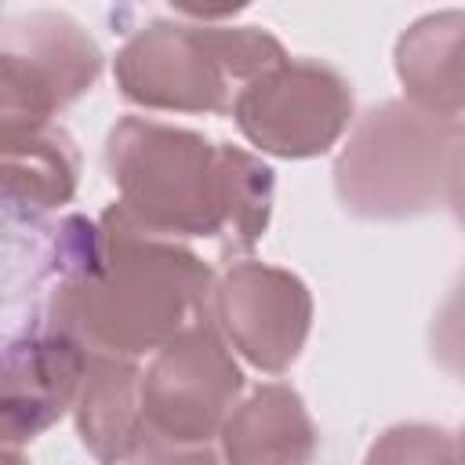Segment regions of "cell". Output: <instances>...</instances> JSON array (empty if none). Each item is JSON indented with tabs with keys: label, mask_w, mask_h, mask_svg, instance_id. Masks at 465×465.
Returning a JSON list of instances; mask_svg holds the SVG:
<instances>
[{
	"label": "cell",
	"mask_w": 465,
	"mask_h": 465,
	"mask_svg": "<svg viewBox=\"0 0 465 465\" xmlns=\"http://www.w3.org/2000/svg\"><path fill=\"white\" fill-rule=\"evenodd\" d=\"M105 171L145 232L178 243L214 240L222 258L247 254L272 218V167L189 127L149 116L116 120L105 138Z\"/></svg>",
	"instance_id": "1"
},
{
	"label": "cell",
	"mask_w": 465,
	"mask_h": 465,
	"mask_svg": "<svg viewBox=\"0 0 465 465\" xmlns=\"http://www.w3.org/2000/svg\"><path fill=\"white\" fill-rule=\"evenodd\" d=\"M102 265L54 294L29 316H44L76 334L91 352L138 360L160 352L182 331L211 320L214 269L178 240L145 232L124 203L102 211Z\"/></svg>",
	"instance_id": "2"
},
{
	"label": "cell",
	"mask_w": 465,
	"mask_h": 465,
	"mask_svg": "<svg viewBox=\"0 0 465 465\" xmlns=\"http://www.w3.org/2000/svg\"><path fill=\"white\" fill-rule=\"evenodd\" d=\"M283 58V44L258 25L153 18L116 51L113 76L142 109L232 113L236 94Z\"/></svg>",
	"instance_id": "3"
},
{
	"label": "cell",
	"mask_w": 465,
	"mask_h": 465,
	"mask_svg": "<svg viewBox=\"0 0 465 465\" xmlns=\"http://www.w3.org/2000/svg\"><path fill=\"white\" fill-rule=\"evenodd\" d=\"M458 134L407 98L371 105L334 160V193L352 218L403 222L447 203Z\"/></svg>",
	"instance_id": "4"
},
{
	"label": "cell",
	"mask_w": 465,
	"mask_h": 465,
	"mask_svg": "<svg viewBox=\"0 0 465 465\" xmlns=\"http://www.w3.org/2000/svg\"><path fill=\"white\" fill-rule=\"evenodd\" d=\"M102 47L65 11H18L0 29V131H33L87 94L102 76Z\"/></svg>",
	"instance_id": "5"
},
{
	"label": "cell",
	"mask_w": 465,
	"mask_h": 465,
	"mask_svg": "<svg viewBox=\"0 0 465 465\" xmlns=\"http://www.w3.org/2000/svg\"><path fill=\"white\" fill-rule=\"evenodd\" d=\"M356 98L349 80L316 58H283L254 76L232 102L240 134L269 156H323L349 131Z\"/></svg>",
	"instance_id": "6"
},
{
	"label": "cell",
	"mask_w": 465,
	"mask_h": 465,
	"mask_svg": "<svg viewBox=\"0 0 465 465\" xmlns=\"http://www.w3.org/2000/svg\"><path fill=\"white\" fill-rule=\"evenodd\" d=\"M243 371L214 320H200L153 352L142 378V418L178 443H214L240 403Z\"/></svg>",
	"instance_id": "7"
},
{
	"label": "cell",
	"mask_w": 465,
	"mask_h": 465,
	"mask_svg": "<svg viewBox=\"0 0 465 465\" xmlns=\"http://www.w3.org/2000/svg\"><path fill=\"white\" fill-rule=\"evenodd\" d=\"M211 320L251 367L283 374L312 331V294L291 269L243 258L214 280Z\"/></svg>",
	"instance_id": "8"
},
{
	"label": "cell",
	"mask_w": 465,
	"mask_h": 465,
	"mask_svg": "<svg viewBox=\"0 0 465 465\" xmlns=\"http://www.w3.org/2000/svg\"><path fill=\"white\" fill-rule=\"evenodd\" d=\"M91 349L44 316H29L4 341L0 371V436L4 447L36 440L69 407H76Z\"/></svg>",
	"instance_id": "9"
},
{
	"label": "cell",
	"mask_w": 465,
	"mask_h": 465,
	"mask_svg": "<svg viewBox=\"0 0 465 465\" xmlns=\"http://www.w3.org/2000/svg\"><path fill=\"white\" fill-rule=\"evenodd\" d=\"M407 102L465 138V11H429L414 18L392 51Z\"/></svg>",
	"instance_id": "10"
},
{
	"label": "cell",
	"mask_w": 465,
	"mask_h": 465,
	"mask_svg": "<svg viewBox=\"0 0 465 465\" xmlns=\"http://www.w3.org/2000/svg\"><path fill=\"white\" fill-rule=\"evenodd\" d=\"M218 440L225 465H312L320 450V429L287 381L258 385L240 400Z\"/></svg>",
	"instance_id": "11"
},
{
	"label": "cell",
	"mask_w": 465,
	"mask_h": 465,
	"mask_svg": "<svg viewBox=\"0 0 465 465\" xmlns=\"http://www.w3.org/2000/svg\"><path fill=\"white\" fill-rule=\"evenodd\" d=\"M80 182V149L58 127L4 134V225L29 229L65 207Z\"/></svg>",
	"instance_id": "12"
},
{
	"label": "cell",
	"mask_w": 465,
	"mask_h": 465,
	"mask_svg": "<svg viewBox=\"0 0 465 465\" xmlns=\"http://www.w3.org/2000/svg\"><path fill=\"white\" fill-rule=\"evenodd\" d=\"M142 378L138 360L91 352L73 418L80 443L98 465H124L142 429Z\"/></svg>",
	"instance_id": "13"
},
{
	"label": "cell",
	"mask_w": 465,
	"mask_h": 465,
	"mask_svg": "<svg viewBox=\"0 0 465 465\" xmlns=\"http://www.w3.org/2000/svg\"><path fill=\"white\" fill-rule=\"evenodd\" d=\"M363 465H458V443L440 425L400 421L371 443Z\"/></svg>",
	"instance_id": "14"
},
{
	"label": "cell",
	"mask_w": 465,
	"mask_h": 465,
	"mask_svg": "<svg viewBox=\"0 0 465 465\" xmlns=\"http://www.w3.org/2000/svg\"><path fill=\"white\" fill-rule=\"evenodd\" d=\"M429 352L450 378L465 381V272L450 283L447 298L432 312Z\"/></svg>",
	"instance_id": "15"
},
{
	"label": "cell",
	"mask_w": 465,
	"mask_h": 465,
	"mask_svg": "<svg viewBox=\"0 0 465 465\" xmlns=\"http://www.w3.org/2000/svg\"><path fill=\"white\" fill-rule=\"evenodd\" d=\"M124 465H222V461H218L214 443H178V440L156 432L153 425H145V418H142V429H138Z\"/></svg>",
	"instance_id": "16"
},
{
	"label": "cell",
	"mask_w": 465,
	"mask_h": 465,
	"mask_svg": "<svg viewBox=\"0 0 465 465\" xmlns=\"http://www.w3.org/2000/svg\"><path fill=\"white\" fill-rule=\"evenodd\" d=\"M447 207L454 211L458 225L465 229V138L458 142L454 160H450V178H447Z\"/></svg>",
	"instance_id": "17"
},
{
	"label": "cell",
	"mask_w": 465,
	"mask_h": 465,
	"mask_svg": "<svg viewBox=\"0 0 465 465\" xmlns=\"http://www.w3.org/2000/svg\"><path fill=\"white\" fill-rule=\"evenodd\" d=\"M454 443H458V465H465V429L458 432V440H454Z\"/></svg>",
	"instance_id": "18"
}]
</instances>
